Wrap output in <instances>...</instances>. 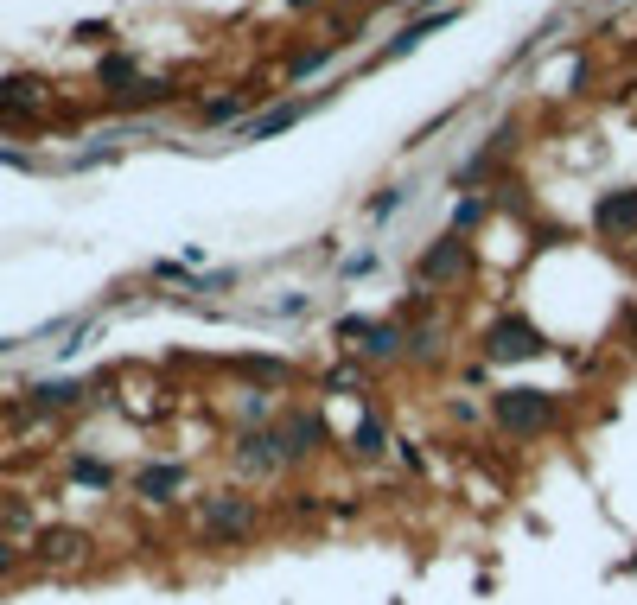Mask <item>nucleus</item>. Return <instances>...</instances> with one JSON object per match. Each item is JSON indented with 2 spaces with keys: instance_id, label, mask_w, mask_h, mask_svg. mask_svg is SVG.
Here are the masks:
<instances>
[{
  "instance_id": "1",
  "label": "nucleus",
  "mask_w": 637,
  "mask_h": 605,
  "mask_svg": "<svg viewBox=\"0 0 637 605\" xmlns=\"http://www.w3.org/2000/svg\"><path fill=\"white\" fill-rule=\"evenodd\" d=\"M548 421H555L548 389H504L497 395V427H504V434H542Z\"/></svg>"
},
{
  "instance_id": "2",
  "label": "nucleus",
  "mask_w": 637,
  "mask_h": 605,
  "mask_svg": "<svg viewBox=\"0 0 637 605\" xmlns=\"http://www.w3.org/2000/svg\"><path fill=\"white\" fill-rule=\"evenodd\" d=\"M485 351L497 357V363H516V357H536L542 351V332L529 319H497L491 332H485Z\"/></svg>"
},
{
  "instance_id": "3",
  "label": "nucleus",
  "mask_w": 637,
  "mask_h": 605,
  "mask_svg": "<svg viewBox=\"0 0 637 605\" xmlns=\"http://www.w3.org/2000/svg\"><path fill=\"white\" fill-rule=\"evenodd\" d=\"M466 262H472V242H459V236H440L434 249L421 255V268H415V281H459V274H466Z\"/></svg>"
},
{
  "instance_id": "4",
  "label": "nucleus",
  "mask_w": 637,
  "mask_h": 605,
  "mask_svg": "<svg viewBox=\"0 0 637 605\" xmlns=\"http://www.w3.org/2000/svg\"><path fill=\"white\" fill-rule=\"evenodd\" d=\"M249 523H255V510L243 497H211V504H204V529L211 535H249Z\"/></svg>"
},
{
  "instance_id": "5",
  "label": "nucleus",
  "mask_w": 637,
  "mask_h": 605,
  "mask_svg": "<svg viewBox=\"0 0 637 605\" xmlns=\"http://www.w3.org/2000/svg\"><path fill=\"white\" fill-rule=\"evenodd\" d=\"M593 217H599V230H637V192H606Z\"/></svg>"
},
{
  "instance_id": "6",
  "label": "nucleus",
  "mask_w": 637,
  "mask_h": 605,
  "mask_svg": "<svg viewBox=\"0 0 637 605\" xmlns=\"http://www.w3.org/2000/svg\"><path fill=\"white\" fill-rule=\"evenodd\" d=\"M179 484H185V472H179V465H147V472L134 478V491H141L147 504H166V497L179 491Z\"/></svg>"
},
{
  "instance_id": "7",
  "label": "nucleus",
  "mask_w": 637,
  "mask_h": 605,
  "mask_svg": "<svg viewBox=\"0 0 637 605\" xmlns=\"http://www.w3.org/2000/svg\"><path fill=\"white\" fill-rule=\"evenodd\" d=\"M39 102V77H7L0 83V115H26Z\"/></svg>"
},
{
  "instance_id": "8",
  "label": "nucleus",
  "mask_w": 637,
  "mask_h": 605,
  "mask_svg": "<svg viewBox=\"0 0 637 605\" xmlns=\"http://www.w3.org/2000/svg\"><path fill=\"white\" fill-rule=\"evenodd\" d=\"M83 548H90V542H83L77 529H45V535H39V555H45V561H77Z\"/></svg>"
},
{
  "instance_id": "9",
  "label": "nucleus",
  "mask_w": 637,
  "mask_h": 605,
  "mask_svg": "<svg viewBox=\"0 0 637 605\" xmlns=\"http://www.w3.org/2000/svg\"><path fill=\"white\" fill-rule=\"evenodd\" d=\"M281 440H287V459H294V453H313V446L325 440V421H319V414H300V421L287 427Z\"/></svg>"
},
{
  "instance_id": "10",
  "label": "nucleus",
  "mask_w": 637,
  "mask_h": 605,
  "mask_svg": "<svg viewBox=\"0 0 637 605\" xmlns=\"http://www.w3.org/2000/svg\"><path fill=\"white\" fill-rule=\"evenodd\" d=\"M306 115V102H287V109H274V115H262V121H249V141H268V134H281V128H294V121Z\"/></svg>"
},
{
  "instance_id": "11",
  "label": "nucleus",
  "mask_w": 637,
  "mask_h": 605,
  "mask_svg": "<svg viewBox=\"0 0 637 605\" xmlns=\"http://www.w3.org/2000/svg\"><path fill=\"white\" fill-rule=\"evenodd\" d=\"M351 453H364V459H376V453H383V421H364V427H357Z\"/></svg>"
},
{
  "instance_id": "12",
  "label": "nucleus",
  "mask_w": 637,
  "mask_h": 605,
  "mask_svg": "<svg viewBox=\"0 0 637 605\" xmlns=\"http://www.w3.org/2000/svg\"><path fill=\"white\" fill-rule=\"evenodd\" d=\"M434 26H446V20H421V26H408L402 39L389 45V58H402V51H415V45H421V39H427V32H434Z\"/></svg>"
},
{
  "instance_id": "13",
  "label": "nucleus",
  "mask_w": 637,
  "mask_h": 605,
  "mask_svg": "<svg viewBox=\"0 0 637 605\" xmlns=\"http://www.w3.org/2000/svg\"><path fill=\"white\" fill-rule=\"evenodd\" d=\"M364 338H370V344H364L370 357H389V351H395V325H364Z\"/></svg>"
},
{
  "instance_id": "14",
  "label": "nucleus",
  "mask_w": 637,
  "mask_h": 605,
  "mask_svg": "<svg viewBox=\"0 0 637 605\" xmlns=\"http://www.w3.org/2000/svg\"><path fill=\"white\" fill-rule=\"evenodd\" d=\"M102 83H134V64L128 58H109V64H102Z\"/></svg>"
},
{
  "instance_id": "15",
  "label": "nucleus",
  "mask_w": 637,
  "mask_h": 605,
  "mask_svg": "<svg viewBox=\"0 0 637 605\" xmlns=\"http://www.w3.org/2000/svg\"><path fill=\"white\" fill-rule=\"evenodd\" d=\"M77 478H83V484H109V465H96V459H77Z\"/></svg>"
},
{
  "instance_id": "16",
  "label": "nucleus",
  "mask_w": 637,
  "mask_h": 605,
  "mask_svg": "<svg viewBox=\"0 0 637 605\" xmlns=\"http://www.w3.org/2000/svg\"><path fill=\"white\" fill-rule=\"evenodd\" d=\"M325 58H332V51H306V58L294 64V77H313V71H319V64H325Z\"/></svg>"
},
{
  "instance_id": "17",
  "label": "nucleus",
  "mask_w": 637,
  "mask_h": 605,
  "mask_svg": "<svg viewBox=\"0 0 637 605\" xmlns=\"http://www.w3.org/2000/svg\"><path fill=\"white\" fill-rule=\"evenodd\" d=\"M13 561H20V555H13V542L0 535V574H13Z\"/></svg>"
},
{
  "instance_id": "18",
  "label": "nucleus",
  "mask_w": 637,
  "mask_h": 605,
  "mask_svg": "<svg viewBox=\"0 0 637 605\" xmlns=\"http://www.w3.org/2000/svg\"><path fill=\"white\" fill-rule=\"evenodd\" d=\"M287 7H313V0H287Z\"/></svg>"
}]
</instances>
